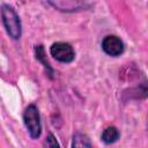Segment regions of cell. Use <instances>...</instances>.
<instances>
[{"label":"cell","instance_id":"obj_5","mask_svg":"<svg viewBox=\"0 0 148 148\" xmlns=\"http://www.w3.org/2000/svg\"><path fill=\"white\" fill-rule=\"evenodd\" d=\"M49 5L61 12H76L86 9L90 6L89 2L82 1H49Z\"/></svg>","mask_w":148,"mask_h":148},{"label":"cell","instance_id":"obj_1","mask_svg":"<svg viewBox=\"0 0 148 148\" xmlns=\"http://www.w3.org/2000/svg\"><path fill=\"white\" fill-rule=\"evenodd\" d=\"M1 18H2V24L8 36L15 40L20 39L22 35L21 20L16 10L10 5H7V3L1 5Z\"/></svg>","mask_w":148,"mask_h":148},{"label":"cell","instance_id":"obj_6","mask_svg":"<svg viewBox=\"0 0 148 148\" xmlns=\"http://www.w3.org/2000/svg\"><path fill=\"white\" fill-rule=\"evenodd\" d=\"M35 56H36V59L44 66V68H45V71H46V74L49 75V77H50V79H53L54 71H53V68L51 67L50 62H49L47 59H46L45 49H44V46H43L42 44L36 45V47H35Z\"/></svg>","mask_w":148,"mask_h":148},{"label":"cell","instance_id":"obj_2","mask_svg":"<svg viewBox=\"0 0 148 148\" xmlns=\"http://www.w3.org/2000/svg\"><path fill=\"white\" fill-rule=\"evenodd\" d=\"M23 123L31 139H38L42 134L40 116L35 104H29L23 112Z\"/></svg>","mask_w":148,"mask_h":148},{"label":"cell","instance_id":"obj_4","mask_svg":"<svg viewBox=\"0 0 148 148\" xmlns=\"http://www.w3.org/2000/svg\"><path fill=\"white\" fill-rule=\"evenodd\" d=\"M102 50L110 57H118L123 54L125 46L119 37L114 35H108L102 40Z\"/></svg>","mask_w":148,"mask_h":148},{"label":"cell","instance_id":"obj_9","mask_svg":"<svg viewBox=\"0 0 148 148\" xmlns=\"http://www.w3.org/2000/svg\"><path fill=\"white\" fill-rule=\"evenodd\" d=\"M130 92H126L128 94V97L130 98H145L148 96V86L147 84H141L139 87H135V88H132L128 90Z\"/></svg>","mask_w":148,"mask_h":148},{"label":"cell","instance_id":"obj_11","mask_svg":"<svg viewBox=\"0 0 148 148\" xmlns=\"http://www.w3.org/2000/svg\"><path fill=\"white\" fill-rule=\"evenodd\" d=\"M147 126H148V117H147Z\"/></svg>","mask_w":148,"mask_h":148},{"label":"cell","instance_id":"obj_7","mask_svg":"<svg viewBox=\"0 0 148 148\" xmlns=\"http://www.w3.org/2000/svg\"><path fill=\"white\" fill-rule=\"evenodd\" d=\"M119 136H120V133L116 126H108L103 130L101 139L105 145H111V143H114L116 141H118Z\"/></svg>","mask_w":148,"mask_h":148},{"label":"cell","instance_id":"obj_8","mask_svg":"<svg viewBox=\"0 0 148 148\" xmlns=\"http://www.w3.org/2000/svg\"><path fill=\"white\" fill-rule=\"evenodd\" d=\"M72 148H92V145H91V141L87 134L81 133V132H76L73 135Z\"/></svg>","mask_w":148,"mask_h":148},{"label":"cell","instance_id":"obj_10","mask_svg":"<svg viewBox=\"0 0 148 148\" xmlns=\"http://www.w3.org/2000/svg\"><path fill=\"white\" fill-rule=\"evenodd\" d=\"M45 146L46 148H60V145L58 142V140L56 139V136L52 133H49L45 140Z\"/></svg>","mask_w":148,"mask_h":148},{"label":"cell","instance_id":"obj_3","mask_svg":"<svg viewBox=\"0 0 148 148\" xmlns=\"http://www.w3.org/2000/svg\"><path fill=\"white\" fill-rule=\"evenodd\" d=\"M50 54L59 62L69 64L75 59V51L69 43L56 42L50 47Z\"/></svg>","mask_w":148,"mask_h":148}]
</instances>
